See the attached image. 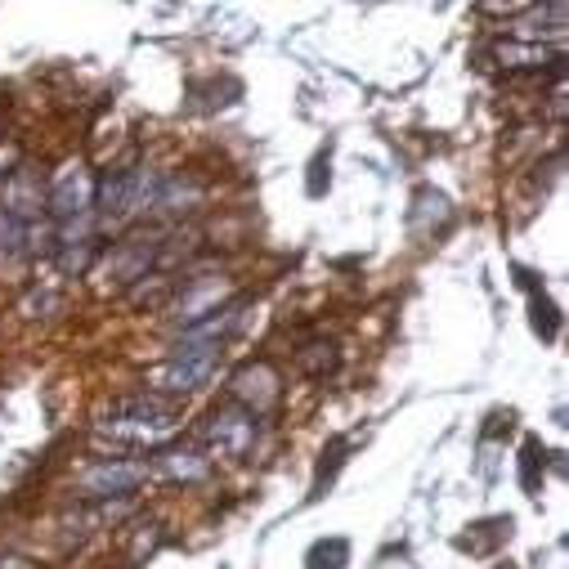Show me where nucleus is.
<instances>
[{
    "instance_id": "1",
    "label": "nucleus",
    "mask_w": 569,
    "mask_h": 569,
    "mask_svg": "<svg viewBox=\"0 0 569 569\" xmlns=\"http://www.w3.org/2000/svg\"><path fill=\"white\" fill-rule=\"evenodd\" d=\"M176 426V408L158 395H126L112 403V412L99 421V431L112 440H130V445H158Z\"/></svg>"
},
{
    "instance_id": "2",
    "label": "nucleus",
    "mask_w": 569,
    "mask_h": 569,
    "mask_svg": "<svg viewBox=\"0 0 569 569\" xmlns=\"http://www.w3.org/2000/svg\"><path fill=\"white\" fill-rule=\"evenodd\" d=\"M260 440V417H251L247 408H238L233 399L207 408V417L198 421V449L211 458H233L242 462Z\"/></svg>"
},
{
    "instance_id": "3",
    "label": "nucleus",
    "mask_w": 569,
    "mask_h": 569,
    "mask_svg": "<svg viewBox=\"0 0 569 569\" xmlns=\"http://www.w3.org/2000/svg\"><path fill=\"white\" fill-rule=\"evenodd\" d=\"M158 198V180L149 171H112L94 184V207L90 216L103 220V224H121L130 220L134 211H144L149 202Z\"/></svg>"
},
{
    "instance_id": "4",
    "label": "nucleus",
    "mask_w": 569,
    "mask_h": 569,
    "mask_svg": "<svg viewBox=\"0 0 569 569\" xmlns=\"http://www.w3.org/2000/svg\"><path fill=\"white\" fill-rule=\"evenodd\" d=\"M220 363V341H193V337H180L171 363L162 372H153V386L171 390V395H189L198 390Z\"/></svg>"
},
{
    "instance_id": "5",
    "label": "nucleus",
    "mask_w": 569,
    "mask_h": 569,
    "mask_svg": "<svg viewBox=\"0 0 569 569\" xmlns=\"http://www.w3.org/2000/svg\"><path fill=\"white\" fill-rule=\"evenodd\" d=\"M90 207H94V180H90V171L86 167H63L59 176H54V184H50V193H46V211H50V220H59V224H86L90 220Z\"/></svg>"
},
{
    "instance_id": "6",
    "label": "nucleus",
    "mask_w": 569,
    "mask_h": 569,
    "mask_svg": "<svg viewBox=\"0 0 569 569\" xmlns=\"http://www.w3.org/2000/svg\"><path fill=\"white\" fill-rule=\"evenodd\" d=\"M229 399L247 408L251 417H264L278 403V372L269 363H247L229 377Z\"/></svg>"
},
{
    "instance_id": "7",
    "label": "nucleus",
    "mask_w": 569,
    "mask_h": 569,
    "mask_svg": "<svg viewBox=\"0 0 569 569\" xmlns=\"http://www.w3.org/2000/svg\"><path fill=\"white\" fill-rule=\"evenodd\" d=\"M149 476V467H139V462H126V458H103L99 467H90L81 476V489L94 493V498H112V493H130L139 480Z\"/></svg>"
},
{
    "instance_id": "8",
    "label": "nucleus",
    "mask_w": 569,
    "mask_h": 569,
    "mask_svg": "<svg viewBox=\"0 0 569 569\" xmlns=\"http://www.w3.org/2000/svg\"><path fill=\"white\" fill-rule=\"evenodd\" d=\"M153 242L149 238H126V242H117L112 251H108V273L117 278V282H139V278H149V264H153Z\"/></svg>"
},
{
    "instance_id": "9",
    "label": "nucleus",
    "mask_w": 569,
    "mask_h": 569,
    "mask_svg": "<svg viewBox=\"0 0 569 569\" xmlns=\"http://www.w3.org/2000/svg\"><path fill=\"white\" fill-rule=\"evenodd\" d=\"M158 471L171 476V480H184V485H198L211 476V458L198 449V445H171L158 453Z\"/></svg>"
},
{
    "instance_id": "10",
    "label": "nucleus",
    "mask_w": 569,
    "mask_h": 569,
    "mask_svg": "<svg viewBox=\"0 0 569 569\" xmlns=\"http://www.w3.org/2000/svg\"><path fill=\"white\" fill-rule=\"evenodd\" d=\"M346 565H350V542L346 538H323L306 556V569H346Z\"/></svg>"
},
{
    "instance_id": "11",
    "label": "nucleus",
    "mask_w": 569,
    "mask_h": 569,
    "mask_svg": "<svg viewBox=\"0 0 569 569\" xmlns=\"http://www.w3.org/2000/svg\"><path fill=\"white\" fill-rule=\"evenodd\" d=\"M301 368H306L310 377H323L328 368H337V346H332V341H328V346L319 341V346H310V350H301Z\"/></svg>"
},
{
    "instance_id": "12",
    "label": "nucleus",
    "mask_w": 569,
    "mask_h": 569,
    "mask_svg": "<svg viewBox=\"0 0 569 569\" xmlns=\"http://www.w3.org/2000/svg\"><path fill=\"white\" fill-rule=\"evenodd\" d=\"M556 328H560L556 306H551L547 297H533V332H538L542 341H551V337H556Z\"/></svg>"
},
{
    "instance_id": "13",
    "label": "nucleus",
    "mask_w": 569,
    "mask_h": 569,
    "mask_svg": "<svg viewBox=\"0 0 569 569\" xmlns=\"http://www.w3.org/2000/svg\"><path fill=\"white\" fill-rule=\"evenodd\" d=\"M498 59H502V68H538L547 54L542 50H520V46H498Z\"/></svg>"
},
{
    "instance_id": "14",
    "label": "nucleus",
    "mask_w": 569,
    "mask_h": 569,
    "mask_svg": "<svg viewBox=\"0 0 569 569\" xmlns=\"http://www.w3.org/2000/svg\"><path fill=\"white\" fill-rule=\"evenodd\" d=\"M323 171H328V153H319L315 167H310V198H323V193H328L332 176H323Z\"/></svg>"
},
{
    "instance_id": "15",
    "label": "nucleus",
    "mask_w": 569,
    "mask_h": 569,
    "mask_svg": "<svg viewBox=\"0 0 569 569\" xmlns=\"http://www.w3.org/2000/svg\"><path fill=\"white\" fill-rule=\"evenodd\" d=\"M547 453L538 449V440H529L525 445V489H538V462H542Z\"/></svg>"
},
{
    "instance_id": "16",
    "label": "nucleus",
    "mask_w": 569,
    "mask_h": 569,
    "mask_svg": "<svg viewBox=\"0 0 569 569\" xmlns=\"http://www.w3.org/2000/svg\"><path fill=\"white\" fill-rule=\"evenodd\" d=\"M0 569H28L23 560H0Z\"/></svg>"
}]
</instances>
